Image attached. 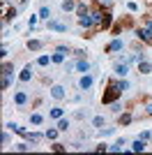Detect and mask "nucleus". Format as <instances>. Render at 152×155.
Masks as SVG:
<instances>
[{"mask_svg": "<svg viewBox=\"0 0 152 155\" xmlns=\"http://www.w3.org/2000/svg\"><path fill=\"white\" fill-rule=\"evenodd\" d=\"M51 63H58V65L65 63V53H62V51H55L53 56H51Z\"/></svg>", "mask_w": 152, "mask_h": 155, "instance_id": "aec40b11", "label": "nucleus"}, {"mask_svg": "<svg viewBox=\"0 0 152 155\" xmlns=\"http://www.w3.org/2000/svg\"><path fill=\"white\" fill-rule=\"evenodd\" d=\"M150 137H152L150 132H141V139H145V141H147V139H150Z\"/></svg>", "mask_w": 152, "mask_h": 155, "instance_id": "4c0bfd02", "label": "nucleus"}, {"mask_svg": "<svg viewBox=\"0 0 152 155\" xmlns=\"http://www.w3.org/2000/svg\"><path fill=\"white\" fill-rule=\"evenodd\" d=\"M118 88H120V91H127V88H129V81H125V77H122L120 81H118Z\"/></svg>", "mask_w": 152, "mask_h": 155, "instance_id": "2f4dec72", "label": "nucleus"}, {"mask_svg": "<svg viewBox=\"0 0 152 155\" xmlns=\"http://www.w3.org/2000/svg\"><path fill=\"white\" fill-rule=\"evenodd\" d=\"M152 72V63H147L145 58L138 60V74H150Z\"/></svg>", "mask_w": 152, "mask_h": 155, "instance_id": "6e6552de", "label": "nucleus"}, {"mask_svg": "<svg viewBox=\"0 0 152 155\" xmlns=\"http://www.w3.org/2000/svg\"><path fill=\"white\" fill-rule=\"evenodd\" d=\"M53 150H58V153H62V150H65V146H62V143H53Z\"/></svg>", "mask_w": 152, "mask_h": 155, "instance_id": "f704fd0d", "label": "nucleus"}, {"mask_svg": "<svg viewBox=\"0 0 152 155\" xmlns=\"http://www.w3.org/2000/svg\"><path fill=\"white\" fill-rule=\"evenodd\" d=\"M49 30L65 32V30H67V23H60V21H53V19H49Z\"/></svg>", "mask_w": 152, "mask_h": 155, "instance_id": "0eeeda50", "label": "nucleus"}, {"mask_svg": "<svg viewBox=\"0 0 152 155\" xmlns=\"http://www.w3.org/2000/svg\"><path fill=\"white\" fill-rule=\"evenodd\" d=\"M49 63H51V58H49V56H39V58H37V65H39V67H46Z\"/></svg>", "mask_w": 152, "mask_h": 155, "instance_id": "c85d7f7f", "label": "nucleus"}, {"mask_svg": "<svg viewBox=\"0 0 152 155\" xmlns=\"http://www.w3.org/2000/svg\"><path fill=\"white\" fill-rule=\"evenodd\" d=\"M25 139H28V141H30V143H37L39 141V139H42V134H35V132H32V134H30V132H25Z\"/></svg>", "mask_w": 152, "mask_h": 155, "instance_id": "5701e85b", "label": "nucleus"}, {"mask_svg": "<svg viewBox=\"0 0 152 155\" xmlns=\"http://www.w3.org/2000/svg\"><path fill=\"white\" fill-rule=\"evenodd\" d=\"M62 114H65V111L60 109V107H53V109H51V118H55V120H58V118H62Z\"/></svg>", "mask_w": 152, "mask_h": 155, "instance_id": "a878e982", "label": "nucleus"}, {"mask_svg": "<svg viewBox=\"0 0 152 155\" xmlns=\"http://www.w3.org/2000/svg\"><path fill=\"white\" fill-rule=\"evenodd\" d=\"M136 35H138V37L141 39H143V42H147V44H152V30H150V28H141V30L138 32H136Z\"/></svg>", "mask_w": 152, "mask_h": 155, "instance_id": "20e7f679", "label": "nucleus"}, {"mask_svg": "<svg viewBox=\"0 0 152 155\" xmlns=\"http://www.w3.org/2000/svg\"><path fill=\"white\" fill-rule=\"evenodd\" d=\"M65 95H67V93H65L62 86H53V88H51V97H53V100H65Z\"/></svg>", "mask_w": 152, "mask_h": 155, "instance_id": "39448f33", "label": "nucleus"}, {"mask_svg": "<svg viewBox=\"0 0 152 155\" xmlns=\"http://www.w3.org/2000/svg\"><path fill=\"white\" fill-rule=\"evenodd\" d=\"M147 114H150V116H152V104H147Z\"/></svg>", "mask_w": 152, "mask_h": 155, "instance_id": "58836bf2", "label": "nucleus"}, {"mask_svg": "<svg viewBox=\"0 0 152 155\" xmlns=\"http://www.w3.org/2000/svg\"><path fill=\"white\" fill-rule=\"evenodd\" d=\"M131 150L134 153H143V150H145V139H136L134 146H131Z\"/></svg>", "mask_w": 152, "mask_h": 155, "instance_id": "ddd939ff", "label": "nucleus"}, {"mask_svg": "<svg viewBox=\"0 0 152 155\" xmlns=\"http://www.w3.org/2000/svg\"><path fill=\"white\" fill-rule=\"evenodd\" d=\"M120 95H122V91L118 88V81H108V88H106V93L101 95V102L104 104H113V102H118Z\"/></svg>", "mask_w": 152, "mask_h": 155, "instance_id": "f257e3e1", "label": "nucleus"}, {"mask_svg": "<svg viewBox=\"0 0 152 155\" xmlns=\"http://www.w3.org/2000/svg\"><path fill=\"white\" fill-rule=\"evenodd\" d=\"M92 125H95V127H104V125H106V118L104 116H95L92 118Z\"/></svg>", "mask_w": 152, "mask_h": 155, "instance_id": "b1692460", "label": "nucleus"}, {"mask_svg": "<svg viewBox=\"0 0 152 155\" xmlns=\"http://www.w3.org/2000/svg\"><path fill=\"white\" fill-rule=\"evenodd\" d=\"M74 56H76V58H83V56H85V51H81V49H76V51H74Z\"/></svg>", "mask_w": 152, "mask_h": 155, "instance_id": "e433bc0d", "label": "nucleus"}, {"mask_svg": "<svg viewBox=\"0 0 152 155\" xmlns=\"http://www.w3.org/2000/svg\"><path fill=\"white\" fill-rule=\"evenodd\" d=\"M14 16H16V7H7V2H5V16H2V21L9 23V21H14Z\"/></svg>", "mask_w": 152, "mask_h": 155, "instance_id": "423d86ee", "label": "nucleus"}, {"mask_svg": "<svg viewBox=\"0 0 152 155\" xmlns=\"http://www.w3.org/2000/svg\"><path fill=\"white\" fill-rule=\"evenodd\" d=\"M129 72V63H115V74L118 77H127Z\"/></svg>", "mask_w": 152, "mask_h": 155, "instance_id": "9d476101", "label": "nucleus"}, {"mask_svg": "<svg viewBox=\"0 0 152 155\" xmlns=\"http://www.w3.org/2000/svg\"><path fill=\"white\" fill-rule=\"evenodd\" d=\"M92 84H95V79L90 77V74H83V77L78 79V88H81V91H90Z\"/></svg>", "mask_w": 152, "mask_h": 155, "instance_id": "f03ea898", "label": "nucleus"}, {"mask_svg": "<svg viewBox=\"0 0 152 155\" xmlns=\"http://www.w3.org/2000/svg\"><path fill=\"white\" fill-rule=\"evenodd\" d=\"M14 102L19 104V107H23L25 102H28V93H23V91H19L16 95H14Z\"/></svg>", "mask_w": 152, "mask_h": 155, "instance_id": "f8f14e48", "label": "nucleus"}, {"mask_svg": "<svg viewBox=\"0 0 152 155\" xmlns=\"http://www.w3.org/2000/svg\"><path fill=\"white\" fill-rule=\"evenodd\" d=\"M58 132H60V130H46V139H49V141H55V137H58Z\"/></svg>", "mask_w": 152, "mask_h": 155, "instance_id": "bb28decb", "label": "nucleus"}, {"mask_svg": "<svg viewBox=\"0 0 152 155\" xmlns=\"http://www.w3.org/2000/svg\"><path fill=\"white\" fill-rule=\"evenodd\" d=\"M76 70L83 72V74H88V72H90V63H88V60H83V58H78V63H76Z\"/></svg>", "mask_w": 152, "mask_h": 155, "instance_id": "9b49d317", "label": "nucleus"}, {"mask_svg": "<svg viewBox=\"0 0 152 155\" xmlns=\"http://www.w3.org/2000/svg\"><path fill=\"white\" fill-rule=\"evenodd\" d=\"M7 143H9V134H7V132H2V146H7Z\"/></svg>", "mask_w": 152, "mask_h": 155, "instance_id": "c9c22d12", "label": "nucleus"}, {"mask_svg": "<svg viewBox=\"0 0 152 155\" xmlns=\"http://www.w3.org/2000/svg\"><path fill=\"white\" fill-rule=\"evenodd\" d=\"M76 14H78V19H81V16H88L90 9H88L85 5H76Z\"/></svg>", "mask_w": 152, "mask_h": 155, "instance_id": "412c9836", "label": "nucleus"}, {"mask_svg": "<svg viewBox=\"0 0 152 155\" xmlns=\"http://www.w3.org/2000/svg\"><path fill=\"white\" fill-rule=\"evenodd\" d=\"M111 21H113V16L108 12H104V19H101V28H111Z\"/></svg>", "mask_w": 152, "mask_h": 155, "instance_id": "4be33fe9", "label": "nucleus"}, {"mask_svg": "<svg viewBox=\"0 0 152 155\" xmlns=\"http://www.w3.org/2000/svg\"><path fill=\"white\" fill-rule=\"evenodd\" d=\"M30 79H32V65L28 63V65H25V67H23V72H21V74H19V81H21V84H28Z\"/></svg>", "mask_w": 152, "mask_h": 155, "instance_id": "7ed1b4c3", "label": "nucleus"}, {"mask_svg": "<svg viewBox=\"0 0 152 155\" xmlns=\"http://www.w3.org/2000/svg\"><path fill=\"white\" fill-rule=\"evenodd\" d=\"M58 130H60V132H67V130H69V120H67V118H58Z\"/></svg>", "mask_w": 152, "mask_h": 155, "instance_id": "a211bd4d", "label": "nucleus"}, {"mask_svg": "<svg viewBox=\"0 0 152 155\" xmlns=\"http://www.w3.org/2000/svg\"><path fill=\"white\" fill-rule=\"evenodd\" d=\"M39 16H42V19H51V7H42V9H39Z\"/></svg>", "mask_w": 152, "mask_h": 155, "instance_id": "cd10ccee", "label": "nucleus"}, {"mask_svg": "<svg viewBox=\"0 0 152 155\" xmlns=\"http://www.w3.org/2000/svg\"><path fill=\"white\" fill-rule=\"evenodd\" d=\"M90 16H92V23H95V26H101V19H104V12H101V9H95Z\"/></svg>", "mask_w": 152, "mask_h": 155, "instance_id": "4468645a", "label": "nucleus"}, {"mask_svg": "<svg viewBox=\"0 0 152 155\" xmlns=\"http://www.w3.org/2000/svg\"><path fill=\"white\" fill-rule=\"evenodd\" d=\"M131 123V114H122L120 116V125H129Z\"/></svg>", "mask_w": 152, "mask_h": 155, "instance_id": "c756f323", "label": "nucleus"}, {"mask_svg": "<svg viewBox=\"0 0 152 155\" xmlns=\"http://www.w3.org/2000/svg\"><path fill=\"white\" fill-rule=\"evenodd\" d=\"M12 86V74H2V91H7Z\"/></svg>", "mask_w": 152, "mask_h": 155, "instance_id": "393cba45", "label": "nucleus"}, {"mask_svg": "<svg viewBox=\"0 0 152 155\" xmlns=\"http://www.w3.org/2000/svg\"><path fill=\"white\" fill-rule=\"evenodd\" d=\"M122 146H125V139H120L118 143H113V146H111L108 150H122Z\"/></svg>", "mask_w": 152, "mask_h": 155, "instance_id": "473e14b6", "label": "nucleus"}, {"mask_svg": "<svg viewBox=\"0 0 152 155\" xmlns=\"http://www.w3.org/2000/svg\"><path fill=\"white\" fill-rule=\"evenodd\" d=\"M14 148H16V150H21V153H25V150H30V146H28V143H16Z\"/></svg>", "mask_w": 152, "mask_h": 155, "instance_id": "72a5a7b5", "label": "nucleus"}, {"mask_svg": "<svg viewBox=\"0 0 152 155\" xmlns=\"http://www.w3.org/2000/svg\"><path fill=\"white\" fill-rule=\"evenodd\" d=\"M122 46H125V42H122V39H113V42H111V44L106 46V53H113V51H120Z\"/></svg>", "mask_w": 152, "mask_h": 155, "instance_id": "1a4fd4ad", "label": "nucleus"}, {"mask_svg": "<svg viewBox=\"0 0 152 155\" xmlns=\"http://www.w3.org/2000/svg\"><path fill=\"white\" fill-rule=\"evenodd\" d=\"M78 23H81L83 28H90V26H95V23H92V16H90V14H88V16H81V19H78Z\"/></svg>", "mask_w": 152, "mask_h": 155, "instance_id": "6ab92c4d", "label": "nucleus"}, {"mask_svg": "<svg viewBox=\"0 0 152 155\" xmlns=\"http://www.w3.org/2000/svg\"><path fill=\"white\" fill-rule=\"evenodd\" d=\"M60 7H62V12H71V9H76V2L74 0H62Z\"/></svg>", "mask_w": 152, "mask_h": 155, "instance_id": "f3484780", "label": "nucleus"}, {"mask_svg": "<svg viewBox=\"0 0 152 155\" xmlns=\"http://www.w3.org/2000/svg\"><path fill=\"white\" fill-rule=\"evenodd\" d=\"M42 46H44L42 39H30V42H28V49H30V51H39Z\"/></svg>", "mask_w": 152, "mask_h": 155, "instance_id": "2eb2a0df", "label": "nucleus"}, {"mask_svg": "<svg viewBox=\"0 0 152 155\" xmlns=\"http://www.w3.org/2000/svg\"><path fill=\"white\" fill-rule=\"evenodd\" d=\"M12 72H14V65H9V63L2 65V74H12Z\"/></svg>", "mask_w": 152, "mask_h": 155, "instance_id": "7c9ffc66", "label": "nucleus"}, {"mask_svg": "<svg viewBox=\"0 0 152 155\" xmlns=\"http://www.w3.org/2000/svg\"><path fill=\"white\" fill-rule=\"evenodd\" d=\"M30 123L32 125H42L44 123V116H42L39 111H35V114H30Z\"/></svg>", "mask_w": 152, "mask_h": 155, "instance_id": "dca6fc26", "label": "nucleus"}]
</instances>
